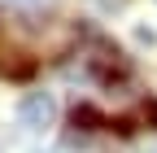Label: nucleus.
<instances>
[{"instance_id":"nucleus-5","label":"nucleus","mask_w":157,"mask_h":153,"mask_svg":"<svg viewBox=\"0 0 157 153\" xmlns=\"http://www.w3.org/2000/svg\"><path fill=\"white\" fill-rule=\"evenodd\" d=\"M9 5H39V0H9Z\"/></svg>"},{"instance_id":"nucleus-1","label":"nucleus","mask_w":157,"mask_h":153,"mask_svg":"<svg viewBox=\"0 0 157 153\" xmlns=\"http://www.w3.org/2000/svg\"><path fill=\"white\" fill-rule=\"evenodd\" d=\"M17 118H22V127H31V131H44L57 118V101L48 96V92H26V96L17 101Z\"/></svg>"},{"instance_id":"nucleus-2","label":"nucleus","mask_w":157,"mask_h":153,"mask_svg":"<svg viewBox=\"0 0 157 153\" xmlns=\"http://www.w3.org/2000/svg\"><path fill=\"white\" fill-rule=\"evenodd\" d=\"M9 57V53H5ZM17 57V53H13ZM13 57H9V61H0V79H31V74H35V61H31V57H22V61H13Z\"/></svg>"},{"instance_id":"nucleus-3","label":"nucleus","mask_w":157,"mask_h":153,"mask_svg":"<svg viewBox=\"0 0 157 153\" xmlns=\"http://www.w3.org/2000/svg\"><path fill=\"white\" fill-rule=\"evenodd\" d=\"M101 123H105V118H101V114H96L92 105H78V109H74V127H83V131H96Z\"/></svg>"},{"instance_id":"nucleus-4","label":"nucleus","mask_w":157,"mask_h":153,"mask_svg":"<svg viewBox=\"0 0 157 153\" xmlns=\"http://www.w3.org/2000/svg\"><path fill=\"white\" fill-rule=\"evenodd\" d=\"M144 118H148V127H157V101H148V105H144Z\"/></svg>"}]
</instances>
